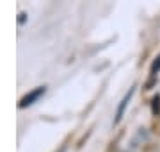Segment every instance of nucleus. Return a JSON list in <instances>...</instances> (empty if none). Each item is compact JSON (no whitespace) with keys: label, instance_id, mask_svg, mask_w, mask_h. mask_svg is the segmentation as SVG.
<instances>
[{"label":"nucleus","instance_id":"f257e3e1","mask_svg":"<svg viewBox=\"0 0 160 152\" xmlns=\"http://www.w3.org/2000/svg\"><path fill=\"white\" fill-rule=\"evenodd\" d=\"M45 91H46V88L45 86H39V88H36V90H32L30 93H27L25 97H23L22 100H20V104H18V107H29L30 104H34L36 100L39 99L41 95H45Z\"/></svg>","mask_w":160,"mask_h":152},{"label":"nucleus","instance_id":"f03ea898","mask_svg":"<svg viewBox=\"0 0 160 152\" xmlns=\"http://www.w3.org/2000/svg\"><path fill=\"white\" fill-rule=\"evenodd\" d=\"M135 93V86H132L130 90H128V93L123 97V100H121V104H119V107H118V113H116V120L114 122L116 123H119L121 122V118H123V113H125V109H126V106H128V102L132 100V95Z\"/></svg>","mask_w":160,"mask_h":152},{"label":"nucleus","instance_id":"20e7f679","mask_svg":"<svg viewBox=\"0 0 160 152\" xmlns=\"http://www.w3.org/2000/svg\"><path fill=\"white\" fill-rule=\"evenodd\" d=\"M153 113L157 115V113H160V95H157L153 99Z\"/></svg>","mask_w":160,"mask_h":152},{"label":"nucleus","instance_id":"7ed1b4c3","mask_svg":"<svg viewBox=\"0 0 160 152\" xmlns=\"http://www.w3.org/2000/svg\"><path fill=\"white\" fill-rule=\"evenodd\" d=\"M158 72H160V56H158L157 59H155L153 64H151V73H153V75H157Z\"/></svg>","mask_w":160,"mask_h":152},{"label":"nucleus","instance_id":"39448f33","mask_svg":"<svg viewBox=\"0 0 160 152\" xmlns=\"http://www.w3.org/2000/svg\"><path fill=\"white\" fill-rule=\"evenodd\" d=\"M18 22H20V24H23V22H25V13H22V14H20V20H18Z\"/></svg>","mask_w":160,"mask_h":152}]
</instances>
